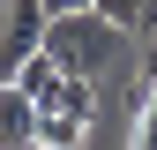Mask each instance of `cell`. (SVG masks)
<instances>
[{"label": "cell", "mask_w": 157, "mask_h": 150, "mask_svg": "<svg viewBox=\"0 0 157 150\" xmlns=\"http://www.w3.org/2000/svg\"><path fill=\"white\" fill-rule=\"evenodd\" d=\"M0 150H37V105L15 83H0Z\"/></svg>", "instance_id": "obj_3"}, {"label": "cell", "mask_w": 157, "mask_h": 150, "mask_svg": "<svg viewBox=\"0 0 157 150\" xmlns=\"http://www.w3.org/2000/svg\"><path fill=\"white\" fill-rule=\"evenodd\" d=\"M97 15H105V23H120V30H135L142 23V0H90Z\"/></svg>", "instance_id": "obj_7"}, {"label": "cell", "mask_w": 157, "mask_h": 150, "mask_svg": "<svg viewBox=\"0 0 157 150\" xmlns=\"http://www.w3.org/2000/svg\"><path fill=\"white\" fill-rule=\"evenodd\" d=\"M45 8H52V15H67V8H90V0H45Z\"/></svg>", "instance_id": "obj_9"}, {"label": "cell", "mask_w": 157, "mask_h": 150, "mask_svg": "<svg viewBox=\"0 0 157 150\" xmlns=\"http://www.w3.org/2000/svg\"><path fill=\"white\" fill-rule=\"evenodd\" d=\"M120 23H105L97 8H67V15H52L45 23V53L60 60L67 75H105L112 60H120Z\"/></svg>", "instance_id": "obj_1"}, {"label": "cell", "mask_w": 157, "mask_h": 150, "mask_svg": "<svg viewBox=\"0 0 157 150\" xmlns=\"http://www.w3.org/2000/svg\"><path fill=\"white\" fill-rule=\"evenodd\" d=\"M60 83H67V68L52 60V53H30V60H23V75H15V90H23V98H30L37 112L60 98Z\"/></svg>", "instance_id": "obj_4"}, {"label": "cell", "mask_w": 157, "mask_h": 150, "mask_svg": "<svg viewBox=\"0 0 157 150\" xmlns=\"http://www.w3.org/2000/svg\"><path fill=\"white\" fill-rule=\"evenodd\" d=\"M90 120H75V112H37V150H82Z\"/></svg>", "instance_id": "obj_5"}, {"label": "cell", "mask_w": 157, "mask_h": 150, "mask_svg": "<svg viewBox=\"0 0 157 150\" xmlns=\"http://www.w3.org/2000/svg\"><path fill=\"white\" fill-rule=\"evenodd\" d=\"M127 150H157V105H135V128H127Z\"/></svg>", "instance_id": "obj_6"}, {"label": "cell", "mask_w": 157, "mask_h": 150, "mask_svg": "<svg viewBox=\"0 0 157 150\" xmlns=\"http://www.w3.org/2000/svg\"><path fill=\"white\" fill-rule=\"evenodd\" d=\"M135 30H157V0H142V23H135Z\"/></svg>", "instance_id": "obj_8"}, {"label": "cell", "mask_w": 157, "mask_h": 150, "mask_svg": "<svg viewBox=\"0 0 157 150\" xmlns=\"http://www.w3.org/2000/svg\"><path fill=\"white\" fill-rule=\"evenodd\" d=\"M45 23H52L45 0H8V15H0V83L23 75L30 53H45Z\"/></svg>", "instance_id": "obj_2"}]
</instances>
